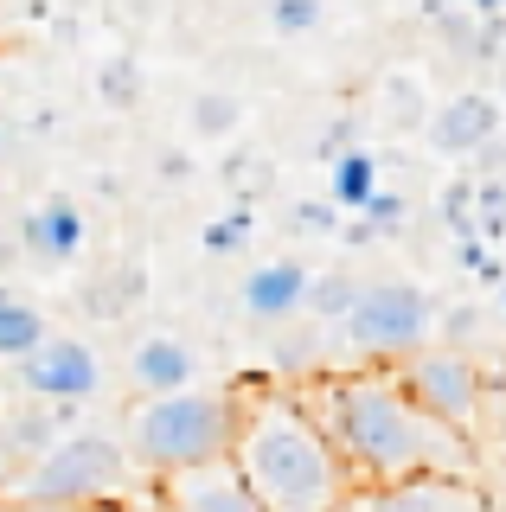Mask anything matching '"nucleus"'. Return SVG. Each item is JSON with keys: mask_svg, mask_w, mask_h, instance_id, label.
Returning a JSON list of instances; mask_svg holds the SVG:
<instances>
[{"mask_svg": "<svg viewBox=\"0 0 506 512\" xmlns=\"http://www.w3.org/2000/svg\"><path fill=\"white\" fill-rule=\"evenodd\" d=\"M84 512H154V500L148 506H84Z\"/></svg>", "mask_w": 506, "mask_h": 512, "instance_id": "4be33fe9", "label": "nucleus"}, {"mask_svg": "<svg viewBox=\"0 0 506 512\" xmlns=\"http://www.w3.org/2000/svg\"><path fill=\"white\" fill-rule=\"evenodd\" d=\"M231 468L263 512H334L359 487L289 384H237Z\"/></svg>", "mask_w": 506, "mask_h": 512, "instance_id": "f03ea898", "label": "nucleus"}, {"mask_svg": "<svg viewBox=\"0 0 506 512\" xmlns=\"http://www.w3.org/2000/svg\"><path fill=\"white\" fill-rule=\"evenodd\" d=\"M500 301H506V288H500Z\"/></svg>", "mask_w": 506, "mask_h": 512, "instance_id": "5701e85b", "label": "nucleus"}, {"mask_svg": "<svg viewBox=\"0 0 506 512\" xmlns=\"http://www.w3.org/2000/svg\"><path fill=\"white\" fill-rule=\"evenodd\" d=\"M353 276H314V288H308V314H321V320H340L346 308H353Z\"/></svg>", "mask_w": 506, "mask_h": 512, "instance_id": "6ab92c4d", "label": "nucleus"}, {"mask_svg": "<svg viewBox=\"0 0 506 512\" xmlns=\"http://www.w3.org/2000/svg\"><path fill=\"white\" fill-rule=\"evenodd\" d=\"M77 410H84V404H39V397L0 404V474L26 468V461H39L58 436H71Z\"/></svg>", "mask_w": 506, "mask_h": 512, "instance_id": "9d476101", "label": "nucleus"}, {"mask_svg": "<svg viewBox=\"0 0 506 512\" xmlns=\"http://www.w3.org/2000/svg\"><path fill=\"white\" fill-rule=\"evenodd\" d=\"M302 404L314 410V423L327 429V442L340 448L346 474L359 487H391V480H417V474L474 480V468H481L474 436L436 423L398 384L391 365H353V372L308 378Z\"/></svg>", "mask_w": 506, "mask_h": 512, "instance_id": "f257e3e1", "label": "nucleus"}, {"mask_svg": "<svg viewBox=\"0 0 506 512\" xmlns=\"http://www.w3.org/2000/svg\"><path fill=\"white\" fill-rule=\"evenodd\" d=\"M250 224H257V218H250V205H231L225 218H212V224H205V250H218V256L237 250V244L250 237Z\"/></svg>", "mask_w": 506, "mask_h": 512, "instance_id": "aec40b11", "label": "nucleus"}, {"mask_svg": "<svg viewBox=\"0 0 506 512\" xmlns=\"http://www.w3.org/2000/svg\"><path fill=\"white\" fill-rule=\"evenodd\" d=\"M270 20H276V32H308L314 20H321V0H276Z\"/></svg>", "mask_w": 506, "mask_h": 512, "instance_id": "412c9836", "label": "nucleus"}, {"mask_svg": "<svg viewBox=\"0 0 506 512\" xmlns=\"http://www.w3.org/2000/svg\"><path fill=\"white\" fill-rule=\"evenodd\" d=\"M13 378H20V391L39 397V404H90V397L103 391V359H97V346L77 340V333H45V340L13 365Z\"/></svg>", "mask_w": 506, "mask_h": 512, "instance_id": "0eeeda50", "label": "nucleus"}, {"mask_svg": "<svg viewBox=\"0 0 506 512\" xmlns=\"http://www.w3.org/2000/svg\"><path fill=\"white\" fill-rule=\"evenodd\" d=\"M372 192H378V160L372 154H334V205L359 212Z\"/></svg>", "mask_w": 506, "mask_h": 512, "instance_id": "dca6fc26", "label": "nucleus"}, {"mask_svg": "<svg viewBox=\"0 0 506 512\" xmlns=\"http://www.w3.org/2000/svg\"><path fill=\"white\" fill-rule=\"evenodd\" d=\"M494 135H500V103L494 96H455V103H442L436 116H430V141H436V154H481V148H494Z\"/></svg>", "mask_w": 506, "mask_h": 512, "instance_id": "4468645a", "label": "nucleus"}, {"mask_svg": "<svg viewBox=\"0 0 506 512\" xmlns=\"http://www.w3.org/2000/svg\"><path fill=\"white\" fill-rule=\"evenodd\" d=\"M231 436H237V391H225V384L135 397L129 423H122V448L148 480L199 468V461H225Z\"/></svg>", "mask_w": 506, "mask_h": 512, "instance_id": "20e7f679", "label": "nucleus"}, {"mask_svg": "<svg viewBox=\"0 0 506 512\" xmlns=\"http://www.w3.org/2000/svg\"><path fill=\"white\" fill-rule=\"evenodd\" d=\"M129 384L141 397L186 391V384H199V352L186 346L180 333H148V340L129 346Z\"/></svg>", "mask_w": 506, "mask_h": 512, "instance_id": "f8f14e48", "label": "nucleus"}, {"mask_svg": "<svg viewBox=\"0 0 506 512\" xmlns=\"http://www.w3.org/2000/svg\"><path fill=\"white\" fill-rule=\"evenodd\" d=\"M237 122H244V103H237L231 90H205L199 103H193V135H199V141H218V135H231Z\"/></svg>", "mask_w": 506, "mask_h": 512, "instance_id": "f3484780", "label": "nucleus"}, {"mask_svg": "<svg viewBox=\"0 0 506 512\" xmlns=\"http://www.w3.org/2000/svg\"><path fill=\"white\" fill-rule=\"evenodd\" d=\"M148 474L129 461L122 436L109 429H71L39 461L0 474V506H45V512H84V506H141Z\"/></svg>", "mask_w": 506, "mask_h": 512, "instance_id": "7ed1b4c3", "label": "nucleus"}, {"mask_svg": "<svg viewBox=\"0 0 506 512\" xmlns=\"http://www.w3.org/2000/svg\"><path fill=\"white\" fill-rule=\"evenodd\" d=\"M372 512H494L487 493L474 480L455 474H417V480H391V487H372Z\"/></svg>", "mask_w": 506, "mask_h": 512, "instance_id": "9b49d317", "label": "nucleus"}, {"mask_svg": "<svg viewBox=\"0 0 506 512\" xmlns=\"http://www.w3.org/2000/svg\"><path fill=\"white\" fill-rule=\"evenodd\" d=\"M97 96L109 109H135V96H141V71H135V58H109L103 71H97Z\"/></svg>", "mask_w": 506, "mask_h": 512, "instance_id": "a211bd4d", "label": "nucleus"}, {"mask_svg": "<svg viewBox=\"0 0 506 512\" xmlns=\"http://www.w3.org/2000/svg\"><path fill=\"white\" fill-rule=\"evenodd\" d=\"M391 372H398V384L436 416V423L474 436L481 404H487V378H481V365H474L462 346H417V352H404Z\"/></svg>", "mask_w": 506, "mask_h": 512, "instance_id": "423d86ee", "label": "nucleus"}, {"mask_svg": "<svg viewBox=\"0 0 506 512\" xmlns=\"http://www.w3.org/2000/svg\"><path fill=\"white\" fill-rule=\"evenodd\" d=\"M308 288H314V269L295 263V256H270L257 263L244 282H237V301L257 327H289V320L308 314Z\"/></svg>", "mask_w": 506, "mask_h": 512, "instance_id": "1a4fd4ad", "label": "nucleus"}, {"mask_svg": "<svg viewBox=\"0 0 506 512\" xmlns=\"http://www.w3.org/2000/svg\"><path fill=\"white\" fill-rule=\"evenodd\" d=\"M430 295L417 282H359L353 308L340 314V346L353 352V365H398L404 352L430 346Z\"/></svg>", "mask_w": 506, "mask_h": 512, "instance_id": "39448f33", "label": "nucleus"}, {"mask_svg": "<svg viewBox=\"0 0 506 512\" xmlns=\"http://www.w3.org/2000/svg\"><path fill=\"white\" fill-rule=\"evenodd\" d=\"M45 333H52V327H45V314L33 308V301H26V295H13V288H0V359H7V365H20L26 352H33V346L45 340Z\"/></svg>", "mask_w": 506, "mask_h": 512, "instance_id": "2eb2a0df", "label": "nucleus"}, {"mask_svg": "<svg viewBox=\"0 0 506 512\" xmlns=\"http://www.w3.org/2000/svg\"><path fill=\"white\" fill-rule=\"evenodd\" d=\"M20 237H26V256H39V263H77V256H84V237H90L84 205L58 192V199H45V205L26 212Z\"/></svg>", "mask_w": 506, "mask_h": 512, "instance_id": "ddd939ff", "label": "nucleus"}, {"mask_svg": "<svg viewBox=\"0 0 506 512\" xmlns=\"http://www.w3.org/2000/svg\"><path fill=\"white\" fill-rule=\"evenodd\" d=\"M154 512H263L250 500V487L237 480L231 455L225 461H199V468L161 474L154 480Z\"/></svg>", "mask_w": 506, "mask_h": 512, "instance_id": "6e6552de", "label": "nucleus"}]
</instances>
